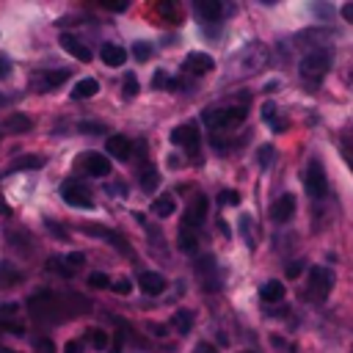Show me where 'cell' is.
I'll return each instance as SVG.
<instances>
[{"mask_svg": "<svg viewBox=\"0 0 353 353\" xmlns=\"http://www.w3.org/2000/svg\"><path fill=\"white\" fill-rule=\"evenodd\" d=\"M28 309L36 320H66V317H77L83 312L91 309V303L85 298H80L77 292H66V295H55V292H39L28 301Z\"/></svg>", "mask_w": 353, "mask_h": 353, "instance_id": "6da1fadb", "label": "cell"}, {"mask_svg": "<svg viewBox=\"0 0 353 353\" xmlns=\"http://www.w3.org/2000/svg\"><path fill=\"white\" fill-rule=\"evenodd\" d=\"M331 69V50L328 47H317L312 52H306L301 58V77L309 80V83H320Z\"/></svg>", "mask_w": 353, "mask_h": 353, "instance_id": "7a4b0ae2", "label": "cell"}, {"mask_svg": "<svg viewBox=\"0 0 353 353\" xmlns=\"http://www.w3.org/2000/svg\"><path fill=\"white\" fill-rule=\"evenodd\" d=\"M201 119L212 130H229V127H237L240 121H245V108H240V105H234V108H210V110H204Z\"/></svg>", "mask_w": 353, "mask_h": 353, "instance_id": "3957f363", "label": "cell"}, {"mask_svg": "<svg viewBox=\"0 0 353 353\" xmlns=\"http://www.w3.org/2000/svg\"><path fill=\"white\" fill-rule=\"evenodd\" d=\"M303 188L312 199H323L328 190V179H325V168L320 160H309L306 165V176H303Z\"/></svg>", "mask_w": 353, "mask_h": 353, "instance_id": "277c9868", "label": "cell"}, {"mask_svg": "<svg viewBox=\"0 0 353 353\" xmlns=\"http://www.w3.org/2000/svg\"><path fill=\"white\" fill-rule=\"evenodd\" d=\"M334 287V273L328 268H312L309 270V298L312 301H325Z\"/></svg>", "mask_w": 353, "mask_h": 353, "instance_id": "5b68a950", "label": "cell"}, {"mask_svg": "<svg viewBox=\"0 0 353 353\" xmlns=\"http://www.w3.org/2000/svg\"><path fill=\"white\" fill-rule=\"evenodd\" d=\"M61 199H63L66 204H72V207H80V210H91V207H94L88 188H85L83 182H77V179H69V182L61 185Z\"/></svg>", "mask_w": 353, "mask_h": 353, "instance_id": "8992f818", "label": "cell"}, {"mask_svg": "<svg viewBox=\"0 0 353 353\" xmlns=\"http://www.w3.org/2000/svg\"><path fill=\"white\" fill-rule=\"evenodd\" d=\"M207 207H210L207 196H204V193H196V196H193V201H190V207L185 210V226H188V229L201 226V223H204V218H207Z\"/></svg>", "mask_w": 353, "mask_h": 353, "instance_id": "52a82bcc", "label": "cell"}, {"mask_svg": "<svg viewBox=\"0 0 353 353\" xmlns=\"http://www.w3.org/2000/svg\"><path fill=\"white\" fill-rule=\"evenodd\" d=\"M80 168H85L91 176H108L110 174V160L105 154H97V152H85L80 157Z\"/></svg>", "mask_w": 353, "mask_h": 353, "instance_id": "ba28073f", "label": "cell"}, {"mask_svg": "<svg viewBox=\"0 0 353 353\" xmlns=\"http://www.w3.org/2000/svg\"><path fill=\"white\" fill-rule=\"evenodd\" d=\"M292 215H295V196H292V193L279 196V199L273 201V207H270V218H273L276 223H287Z\"/></svg>", "mask_w": 353, "mask_h": 353, "instance_id": "9c48e42d", "label": "cell"}, {"mask_svg": "<svg viewBox=\"0 0 353 353\" xmlns=\"http://www.w3.org/2000/svg\"><path fill=\"white\" fill-rule=\"evenodd\" d=\"M171 143H179V146H188V149H196L199 146V127L190 121V124H179L171 130Z\"/></svg>", "mask_w": 353, "mask_h": 353, "instance_id": "30bf717a", "label": "cell"}, {"mask_svg": "<svg viewBox=\"0 0 353 353\" xmlns=\"http://www.w3.org/2000/svg\"><path fill=\"white\" fill-rule=\"evenodd\" d=\"M80 232H83V234H91V237H102V240L113 243L121 254H127V251H130V248H127V240H124L119 232H110V229H102V226H88V223H83V226H80Z\"/></svg>", "mask_w": 353, "mask_h": 353, "instance_id": "8fae6325", "label": "cell"}, {"mask_svg": "<svg viewBox=\"0 0 353 353\" xmlns=\"http://www.w3.org/2000/svg\"><path fill=\"white\" fill-rule=\"evenodd\" d=\"M105 152L110 154V157H116V160H130V152H132V146H130V138L127 135H110L108 141H105Z\"/></svg>", "mask_w": 353, "mask_h": 353, "instance_id": "7c38bea8", "label": "cell"}, {"mask_svg": "<svg viewBox=\"0 0 353 353\" xmlns=\"http://www.w3.org/2000/svg\"><path fill=\"white\" fill-rule=\"evenodd\" d=\"M66 77H69V69H50V72H41L33 83L39 85V91H52L61 83H66Z\"/></svg>", "mask_w": 353, "mask_h": 353, "instance_id": "4fadbf2b", "label": "cell"}, {"mask_svg": "<svg viewBox=\"0 0 353 353\" xmlns=\"http://www.w3.org/2000/svg\"><path fill=\"white\" fill-rule=\"evenodd\" d=\"M138 287H141L143 295H160L165 290V279L160 273H154V270H146V273L138 276Z\"/></svg>", "mask_w": 353, "mask_h": 353, "instance_id": "5bb4252c", "label": "cell"}, {"mask_svg": "<svg viewBox=\"0 0 353 353\" xmlns=\"http://www.w3.org/2000/svg\"><path fill=\"white\" fill-rule=\"evenodd\" d=\"M212 66H215V61L207 52H188V58H185V69L193 74H207Z\"/></svg>", "mask_w": 353, "mask_h": 353, "instance_id": "9a60e30c", "label": "cell"}, {"mask_svg": "<svg viewBox=\"0 0 353 353\" xmlns=\"http://www.w3.org/2000/svg\"><path fill=\"white\" fill-rule=\"evenodd\" d=\"M61 47H63L69 55H74L77 61H83V63H88V61H91V50H88L83 41H77L74 36H69V33H63V36H61Z\"/></svg>", "mask_w": 353, "mask_h": 353, "instance_id": "2e32d148", "label": "cell"}, {"mask_svg": "<svg viewBox=\"0 0 353 353\" xmlns=\"http://www.w3.org/2000/svg\"><path fill=\"white\" fill-rule=\"evenodd\" d=\"M196 14H199L204 22H215V19H221V14H223V3H221V0H196Z\"/></svg>", "mask_w": 353, "mask_h": 353, "instance_id": "e0dca14e", "label": "cell"}, {"mask_svg": "<svg viewBox=\"0 0 353 353\" xmlns=\"http://www.w3.org/2000/svg\"><path fill=\"white\" fill-rule=\"evenodd\" d=\"M284 284L281 281H276V279H270V281H265L262 287H259V298L265 301V303H279L281 298H284Z\"/></svg>", "mask_w": 353, "mask_h": 353, "instance_id": "ac0fdd59", "label": "cell"}, {"mask_svg": "<svg viewBox=\"0 0 353 353\" xmlns=\"http://www.w3.org/2000/svg\"><path fill=\"white\" fill-rule=\"evenodd\" d=\"M102 61L108 63V66H124V61H127V50L124 47H119V44H102Z\"/></svg>", "mask_w": 353, "mask_h": 353, "instance_id": "d6986e66", "label": "cell"}, {"mask_svg": "<svg viewBox=\"0 0 353 353\" xmlns=\"http://www.w3.org/2000/svg\"><path fill=\"white\" fill-rule=\"evenodd\" d=\"M19 279H22V273H19L11 262H0V290H11V287H17Z\"/></svg>", "mask_w": 353, "mask_h": 353, "instance_id": "ffe728a7", "label": "cell"}, {"mask_svg": "<svg viewBox=\"0 0 353 353\" xmlns=\"http://www.w3.org/2000/svg\"><path fill=\"white\" fill-rule=\"evenodd\" d=\"M99 91V83L94 80V77H83V80H77V85L72 88V99H88V97H94Z\"/></svg>", "mask_w": 353, "mask_h": 353, "instance_id": "44dd1931", "label": "cell"}, {"mask_svg": "<svg viewBox=\"0 0 353 353\" xmlns=\"http://www.w3.org/2000/svg\"><path fill=\"white\" fill-rule=\"evenodd\" d=\"M138 182H141V188H143L146 193H154V190L160 188V174H157V168H154V165H143Z\"/></svg>", "mask_w": 353, "mask_h": 353, "instance_id": "7402d4cb", "label": "cell"}, {"mask_svg": "<svg viewBox=\"0 0 353 353\" xmlns=\"http://www.w3.org/2000/svg\"><path fill=\"white\" fill-rule=\"evenodd\" d=\"M262 119H265L276 132L287 130V121H284V119H279V108H276V105H270V102H265V105H262Z\"/></svg>", "mask_w": 353, "mask_h": 353, "instance_id": "603a6c76", "label": "cell"}, {"mask_svg": "<svg viewBox=\"0 0 353 353\" xmlns=\"http://www.w3.org/2000/svg\"><path fill=\"white\" fill-rule=\"evenodd\" d=\"M171 325L176 328V334H190L193 328V314L188 309H176V314L171 317Z\"/></svg>", "mask_w": 353, "mask_h": 353, "instance_id": "cb8c5ba5", "label": "cell"}, {"mask_svg": "<svg viewBox=\"0 0 353 353\" xmlns=\"http://www.w3.org/2000/svg\"><path fill=\"white\" fill-rule=\"evenodd\" d=\"M33 127V121L28 119V116H22V113H11L8 119H6V130L8 132H28Z\"/></svg>", "mask_w": 353, "mask_h": 353, "instance_id": "d4e9b609", "label": "cell"}, {"mask_svg": "<svg viewBox=\"0 0 353 353\" xmlns=\"http://www.w3.org/2000/svg\"><path fill=\"white\" fill-rule=\"evenodd\" d=\"M41 157L39 154H30V157H19V160H14L11 163V168H8V174L11 171H28V168H41Z\"/></svg>", "mask_w": 353, "mask_h": 353, "instance_id": "484cf974", "label": "cell"}, {"mask_svg": "<svg viewBox=\"0 0 353 353\" xmlns=\"http://www.w3.org/2000/svg\"><path fill=\"white\" fill-rule=\"evenodd\" d=\"M174 210H176V201H174L171 196H160V199H154V215L168 218Z\"/></svg>", "mask_w": 353, "mask_h": 353, "instance_id": "4316f807", "label": "cell"}, {"mask_svg": "<svg viewBox=\"0 0 353 353\" xmlns=\"http://www.w3.org/2000/svg\"><path fill=\"white\" fill-rule=\"evenodd\" d=\"M47 268H50L52 273H58V276H66V279H72V276H74V268H72L66 259H58V256H52Z\"/></svg>", "mask_w": 353, "mask_h": 353, "instance_id": "83f0119b", "label": "cell"}, {"mask_svg": "<svg viewBox=\"0 0 353 353\" xmlns=\"http://www.w3.org/2000/svg\"><path fill=\"white\" fill-rule=\"evenodd\" d=\"M85 336H88V342H91L97 350H105V347H108V334H105L102 328H88Z\"/></svg>", "mask_w": 353, "mask_h": 353, "instance_id": "f1b7e54d", "label": "cell"}, {"mask_svg": "<svg viewBox=\"0 0 353 353\" xmlns=\"http://www.w3.org/2000/svg\"><path fill=\"white\" fill-rule=\"evenodd\" d=\"M196 243H199V240H196V234H193V232L185 226V229L179 232V248L190 254V251H196Z\"/></svg>", "mask_w": 353, "mask_h": 353, "instance_id": "f546056e", "label": "cell"}, {"mask_svg": "<svg viewBox=\"0 0 353 353\" xmlns=\"http://www.w3.org/2000/svg\"><path fill=\"white\" fill-rule=\"evenodd\" d=\"M256 160H259V165H262V168H268V165L273 163V146H270V143L259 146V152H256Z\"/></svg>", "mask_w": 353, "mask_h": 353, "instance_id": "4dcf8cb0", "label": "cell"}, {"mask_svg": "<svg viewBox=\"0 0 353 353\" xmlns=\"http://www.w3.org/2000/svg\"><path fill=\"white\" fill-rule=\"evenodd\" d=\"M88 287H97V290H108L110 287V279L105 273H88Z\"/></svg>", "mask_w": 353, "mask_h": 353, "instance_id": "1f68e13d", "label": "cell"}, {"mask_svg": "<svg viewBox=\"0 0 353 353\" xmlns=\"http://www.w3.org/2000/svg\"><path fill=\"white\" fill-rule=\"evenodd\" d=\"M132 55H135L138 61H149V55H152V47H149L146 41H135V44H132Z\"/></svg>", "mask_w": 353, "mask_h": 353, "instance_id": "d6a6232c", "label": "cell"}, {"mask_svg": "<svg viewBox=\"0 0 353 353\" xmlns=\"http://www.w3.org/2000/svg\"><path fill=\"white\" fill-rule=\"evenodd\" d=\"M221 204H226V207H234V204H240V193L237 190H221Z\"/></svg>", "mask_w": 353, "mask_h": 353, "instance_id": "836d02e7", "label": "cell"}, {"mask_svg": "<svg viewBox=\"0 0 353 353\" xmlns=\"http://www.w3.org/2000/svg\"><path fill=\"white\" fill-rule=\"evenodd\" d=\"M138 94V80H135V74H127L124 77V97L130 99V97H135Z\"/></svg>", "mask_w": 353, "mask_h": 353, "instance_id": "e575fe53", "label": "cell"}, {"mask_svg": "<svg viewBox=\"0 0 353 353\" xmlns=\"http://www.w3.org/2000/svg\"><path fill=\"white\" fill-rule=\"evenodd\" d=\"M17 312H19V306H17V303H3V306H0V323H8Z\"/></svg>", "mask_w": 353, "mask_h": 353, "instance_id": "d590c367", "label": "cell"}, {"mask_svg": "<svg viewBox=\"0 0 353 353\" xmlns=\"http://www.w3.org/2000/svg\"><path fill=\"white\" fill-rule=\"evenodd\" d=\"M339 149H342V157L350 163V168H353V141L350 138H342L339 141Z\"/></svg>", "mask_w": 353, "mask_h": 353, "instance_id": "8d00e7d4", "label": "cell"}, {"mask_svg": "<svg viewBox=\"0 0 353 353\" xmlns=\"http://www.w3.org/2000/svg\"><path fill=\"white\" fill-rule=\"evenodd\" d=\"M33 347H36L39 353H52V342H50L47 336H36V339H33Z\"/></svg>", "mask_w": 353, "mask_h": 353, "instance_id": "74e56055", "label": "cell"}, {"mask_svg": "<svg viewBox=\"0 0 353 353\" xmlns=\"http://www.w3.org/2000/svg\"><path fill=\"white\" fill-rule=\"evenodd\" d=\"M152 85H154V88H168V77H165V72H154V74H152Z\"/></svg>", "mask_w": 353, "mask_h": 353, "instance_id": "f35d334b", "label": "cell"}, {"mask_svg": "<svg viewBox=\"0 0 353 353\" xmlns=\"http://www.w3.org/2000/svg\"><path fill=\"white\" fill-rule=\"evenodd\" d=\"M130 290H132V284H130L127 279H121V281H116V284H113V292H119V295H127Z\"/></svg>", "mask_w": 353, "mask_h": 353, "instance_id": "ab89813d", "label": "cell"}, {"mask_svg": "<svg viewBox=\"0 0 353 353\" xmlns=\"http://www.w3.org/2000/svg\"><path fill=\"white\" fill-rule=\"evenodd\" d=\"M8 72H11V61H8V55H0V80H6Z\"/></svg>", "mask_w": 353, "mask_h": 353, "instance_id": "60d3db41", "label": "cell"}, {"mask_svg": "<svg viewBox=\"0 0 353 353\" xmlns=\"http://www.w3.org/2000/svg\"><path fill=\"white\" fill-rule=\"evenodd\" d=\"M339 14H342V19H345V22H350V25H353V3H345V6L339 8Z\"/></svg>", "mask_w": 353, "mask_h": 353, "instance_id": "b9f144b4", "label": "cell"}, {"mask_svg": "<svg viewBox=\"0 0 353 353\" xmlns=\"http://www.w3.org/2000/svg\"><path fill=\"white\" fill-rule=\"evenodd\" d=\"M44 223H47V229H50L52 234H58V237H66V229H63V226H58L55 221H44Z\"/></svg>", "mask_w": 353, "mask_h": 353, "instance_id": "7bdbcfd3", "label": "cell"}, {"mask_svg": "<svg viewBox=\"0 0 353 353\" xmlns=\"http://www.w3.org/2000/svg\"><path fill=\"white\" fill-rule=\"evenodd\" d=\"M66 262L77 270V265H83V262H85V256H83V254H69V256H66Z\"/></svg>", "mask_w": 353, "mask_h": 353, "instance_id": "ee69618b", "label": "cell"}, {"mask_svg": "<svg viewBox=\"0 0 353 353\" xmlns=\"http://www.w3.org/2000/svg\"><path fill=\"white\" fill-rule=\"evenodd\" d=\"M121 342H124V334L116 331V339H113V345H110V353H121Z\"/></svg>", "mask_w": 353, "mask_h": 353, "instance_id": "f6af8a7d", "label": "cell"}, {"mask_svg": "<svg viewBox=\"0 0 353 353\" xmlns=\"http://www.w3.org/2000/svg\"><path fill=\"white\" fill-rule=\"evenodd\" d=\"M301 270H303V265H301V262H292V265L287 268V276L295 279V276H301Z\"/></svg>", "mask_w": 353, "mask_h": 353, "instance_id": "bcb514c9", "label": "cell"}, {"mask_svg": "<svg viewBox=\"0 0 353 353\" xmlns=\"http://www.w3.org/2000/svg\"><path fill=\"white\" fill-rule=\"evenodd\" d=\"M193 353H215V347H212L210 342H199V345L193 347Z\"/></svg>", "mask_w": 353, "mask_h": 353, "instance_id": "7dc6e473", "label": "cell"}, {"mask_svg": "<svg viewBox=\"0 0 353 353\" xmlns=\"http://www.w3.org/2000/svg\"><path fill=\"white\" fill-rule=\"evenodd\" d=\"M80 130H83V132H88V130H99V132H105L102 124H91V121H80Z\"/></svg>", "mask_w": 353, "mask_h": 353, "instance_id": "c3c4849f", "label": "cell"}, {"mask_svg": "<svg viewBox=\"0 0 353 353\" xmlns=\"http://www.w3.org/2000/svg\"><path fill=\"white\" fill-rule=\"evenodd\" d=\"M149 331H152L154 336H165V325H160V323H152V325H149Z\"/></svg>", "mask_w": 353, "mask_h": 353, "instance_id": "681fc988", "label": "cell"}, {"mask_svg": "<svg viewBox=\"0 0 353 353\" xmlns=\"http://www.w3.org/2000/svg\"><path fill=\"white\" fill-rule=\"evenodd\" d=\"M63 353H80V342H66L63 345Z\"/></svg>", "mask_w": 353, "mask_h": 353, "instance_id": "f907efd6", "label": "cell"}, {"mask_svg": "<svg viewBox=\"0 0 353 353\" xmlns=\"http://www.w3.org/2000/svg\"><path fill=\"white\" fill-rule=\"evenodd\" d=\"M276 88H279V80H270V83L265 85V91H276Z\"/></svg>", "mask_w": 353, "mask_h": 353, "instance_id": "816d5d0a", "label": "cell"}, {"mask_svg": "<svg viewBox=\"0 0 353 353\" xmlns=\"http://www.w3.org/2000/svg\"><path fill=\"white\" fill-rule=\"evenodd\" d=\"M243 353H256V350H243Z\"/></svg>", "mask_w": 353, "mask_h": 353, "instance_id": "f5cc1de1", "label": "cell"}, {"mask_svg": "<svg viewBox=\"0 0 353 353\" xmlns=\"http://www.w3.org/2000/svg\"><path fill=\"white\" fill-rule=\"evenodd\" d=\"M350 353H353V350H350Z\"/></svg>", "mask_w": 353, "mask_h": 353, "instance_id": "db71d44e", "label": "cell"}]
</instances>
